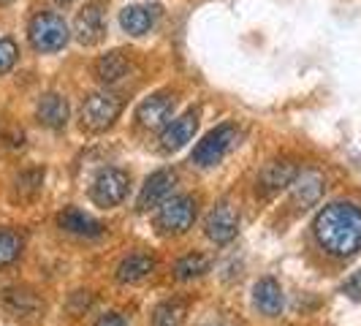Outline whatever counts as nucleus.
Segmentation results:
<instances>
[{
	"mask_svg": "<svg viewBox=\"0 0 361 326\" xmlns=\"http://www.w3.org/2000/svg\"><path fill=\"white\" fill-rule=\"evenodd\" d=\"M312 231L329 255L350 258L361 250V210L348 201H334L318 212Z\"/></svg>",
	"mask_w": 361,
	"mask_h": 326,
	"instance_id": "obj_1",
	"label": "nucleus"
},
{
	"mask_svg": "<svg viewBox=\"0 0 361 326\" xmlns=\"http://www.w3.org/2000/svg\"><path fill=\"white\" fill-rule=\"evenodd\" d=\"M174 185H177V174H174L171 169H161V171L149 174V177H147V182H145V188H142V193H139L136 207H139L142 212L161 207L163 201L171 196Z\"/></svg>",
	"mask_w": 361,
	"mask_h": 326,
	"instance_id": "obj_13",
	"label": "nucleus"
},
{
	"mask_svg": "<svg viewBox=\"0 0 361 326\" xmlns=\"http://www.w3.org/2000/svg\"><path fill=\"white\" fill-rule=\"evenodd\" d=\"M324 177L315 171V169H307V171H299L296 180L290 182V196H293V204L299 210H307L312 204H318V199L324 196Z\"/></svg>",
	"mask_w": 361,
	"mask_h": 326,
	"instance_id": "obj_14",
	"label": "nucleus"
},
{
	"mask_svg": "<svg viewBox=\"0 0 361 326\" xmlns=\"http://www.w3.org/2000/svg\"><path fill=\"white\" fill-rule=\"evenodd\" d=\"M161 14V3H136V6H126L120 11V25H123V30H126L128 36L142 38L158 25Z\"/></svg>",
	"mask_w": 361,
	"mask_h": 326,
	"instance_id": "obj_9",
	"label": "nucleus"
},
{
	"mask_svg": "<svg viewBox=\"0 0 361 326\" xmlns=\"http://www.w3.org/2000/svg\"><path fill=\"white\" fill-rule=\"evenodd\" d=\"M188 318L185 299H166L152 310V326H182Z\"/></svg>",
	"mask_w": 361,
	"mask_h": 326,
	"instance_id": "obj_21",
	"label": "nucleus"
},
{
	"mask_svg": "<svg viewBox=\"0 0 361 326\" xmlns=\"http://www.w3.org/2000/svg\"><path fill=\"white\" fill-rule=\"evenodd\" d=\"M63 3H68V0H63Z\"/></svg>",
	"mask_w": 361,
	"mask_h": 326,
	"instance_id": "obj_30",
	"label": "nucleus"
},
{
	"mask_svg": "<svg viewBox=\"0 0 361 326\" xmlns=\"http://www.w3.org/2000/svg\"><path fill=\"white\" fill-rule=\"evenodd\" d=\"M92 326H128V321L126 315H120V313H106V315H101Z\"/></svg>",
	"mask_w": 361,
	"mask_h": 326,
	"instance_id": "obj_27",
	"label": "nucleus"
},
{
	"mask_svg": "<svg viewBox=\"0 0 361 326\" xmlns=\"http://www.w3.org/2000/svg\"><path fill=\"white\" fill-rule=\"evenodd\" d=\"M199 215V204L193 196H169L158 207V229L163 234H185L188 229H193Z\"/></svg>",
	"mask_w": 361,
	"mask_h": 326,
	"instance_id": "obj_5",
	"label": "nucleus"
},
{
	"mask_svg": "<svg viewBox=\"0 0 361 326\" xmlns=\"http://www.w3.org/2000/svg\"><path fill=\"white\" fill-rule=\"evenodd\" d=\"M253 305L264 315L269 318H277L283 308H286V294H283V286L274 280V277H261L253 286Z\"/></svg>",
	"mask_w": 361,
	"mask_h": 326,
	"instance_id": "obj_15",
	"label": "nucleus"
},
{
	"mask_svg": "<svg viewBox=\"0 0 361 326\" xmlns=\"http://www.w3.org/2000/svg\"><path fill=\"white\" fill-rule=\"evenodd\" d=\"M299 174V166L293 161H271L264 166V171L258 174V182H255V191L264 196V199H271L274 193L290 188V182L296 180Z\"/></svg>",
	"mask_w": 361,
	"mask_h": 326,
	"instance_id": "obj_10",
	"label": "nucleus"
},
{
	"mask_svg": "<svg viewBox=\"0 0 361 326\" xmlns=\"http://www.w3.org/2000/svg\"><path fill=\"white\" fill-rule=\"evenodd\" d=\"M57 226H60L63 231H68V234L87 236V239H95V236L104 234V223L95 220L92 215H87V212H82V210H76V207L63 210V212L57 215Z\"/></svg>",
	"mask_w": 361,
	"mask_h": 326,
	"instance_id": "obj_19",
	"label": "nucleus"
},
{
	"mask_svg": "<svg viewBox=\"0 0 361 326\" xmlns=\"http://www.w3.org/2000/svg\"><path fill=\"white\" fill-rule=\"evenodd\" d=\"M236 145H239V128L231 126V123H223V126H217L215 131H209L199 145H196L190 161L196 163V166H201V169L215 166V163L223 161Z\"/></svg>",
	"mask_w": 361,
	"mask_h": 326,
	"instance_id": "obj_4",
	"label": "nucleus"
},
{
	"mask_svg": "<svg viewBox=\"0 0 361 326\" xmlns=\"http://www.w3.org/2000/svg\"><path fill=\"white\" fill-rule=\"evenodd\" d=\"M25 248L22 234H17L14 229H0V267L14 264Z\"/></svg>",
	"mask_w": 361,
	"mask_h": 326,
	"instance_id": "obj_23",
	"label": "nucleus"
},
{
	"mask_svg": "<svg viewBox=\"0 0 361 326\" xmlns=\"http://www.w3.org/2000/svg\"><path fill=\"white\" fill-rule=\"evenodd\" d=\"M343 294L348 299H353V302H361V270L353 272L348 280L343 283Z\"/></svg>",
	"mask_w": 361,
	"mask_h": 326,
	"instance_id": "obj_26",
	"label": "nucleus"
},
{
	"mask_svg": "<svg viewBox=\"0 0 361 326\" xmlns=\"http://www.w3.org/2000/svg\"><path fill=\"white\" fill-rule=\"evenodd\" d=\"M17 57H19V49L17 44H14V38H0V73L11 71L14 63H17Z\"/></svg>",
	"mask_w": 361,
	"mask_h": 326,
	"instance_id": "obj_25",
	"label": "nucleus"
},
{
	"mask_svg": "<svg viewBox=\"0 0 361 326\" xmlns=\"http://www.w3.org/2000/svg\"><path fill=\"white\" fill-rule=\"evenodd\" d=\"M73 36L82 47H95L106 36V17H104V3L90 0L79 8V14L73 19Z\"/></svg>",
	"mask_w": 361,
	"mask_h": 326,
	"instance_id": "obj_7",
	"label": "nucleus"
},
{
	"mask_svg": "<svg viewBox=\"0 0 361 326\" xmlns=\"http://www.w3.org/2000/svg\"><path fill=\"white\" fill-rule=\"evenodd\" d=\"M92 71H95V79L101 85H114V82H120L130 71V54L123 52V49H111V52L101 54L95 60Z\"/></svg>",
	"mask_w": 361,
	"mask_h": 326,
	"instance_id": "obj_18",
	"label": "nucleus"
},
{
	"mask_svg": "<svg viewBox=\"0 0 361 326\" xmlns=\"http://www.w3.org/2000/svg\"><path fill=\"white\" fill-rule=\"evenodd\" d=\"M204 231H207V236H209L212 242H217V245L231 242L236 236V231H239V212H236L234 204L220 201L215 210L209 212V217H207Z\"/></svg>",
	"mask_w": 361,
	"mask_h": 326,
	"instance_id": "obj_12",
	"label": "nucleus"
},
{
	"mask_svg": "<svg viewBox=\"0 0 361 326\" xmlns=\"http://www.w3.org/2000/svg\"><path fill=\"white\" fill-rule=\"evenodd\" d=\"M174 95L171 92H155L145 98L139 109H136V120L139 126L147 128V131H163V128L171 123V114H174Z\"/></svg>",
	"mask_w": 361,
	"mask_h": 326,
	"instance_id": "obj_8",
	"label": "nucleus"
},
{
	"mask_svg": "<svg viewBox=\"0 0 361 326\" xmlns=\"http://www.w3.org/2000/svg\"><path fill=\"white\" fill-rule=\"evenodd\" d=\"M27 38L36 52H60L68 44V25L54 11H38L27 25Z\"/></svg>",
	"mask_w": 361,
	"mask_h": 326,
	"instance_id": "obj_3",
	"label": "nucleus"
},
{
	"mask_svg": "<svg viewBox=\"0 0 361 326\" xmlns=\"http://www.w3.org/2000/svg\"><path fill=\"white\" fill-rule=\"evenodd\" d=\"M128 185H130L128 171L109 166L104 171H98V177L92 180L90 199L95 201L98 207H104V210L117 207V204H123V199L128 196Z\"/></svg>",
	"mask_w": 361,
	"mask_h": 326,
	"instance_id": "obj_6",
	"label": "nucleus"
},
{
	"mask_svg": "<svg viewBox=\"0 0 361 326\" xmlns=\"http://www.w3.org/2000/svg\"><path fill=\"white\" fill-rule=\"evenodd\" d=\"M196 131H199V109H188L185 114H180L177 120H171L169 126L163 128L161 150L163 152H177L188 142H193Z\"/></svg>",
	"mask_w": 361,
	"mask_h": 326,
	"instance_id": "obj_11",
	"label": "nucleus"
},
{
	"mask_svg": "<svg viewBox=\"0 0 361 326\" xmlns=\"http://www.w3.org/2000/svg\"><path fill=\"white\" fill-rule=\"evenodd\" d=\"M41 182H44V171L41 169H30V171H25V174L17 177V191L22 196H36L38 191H41Z\"/></svg>",
	"mask_w": 361,
	"mask_h": 326,
	"instance_id": "obj_24",
	"label": "nucleus"
},
{
	"mask_svg": "<svg viewBox=\"0 0 361 326\" xmlns=\"http://www.w3.org/2000/svg\"><path fill=\"white\" fill-rule=\"evenodd\" d=\"M201 326H231L228 321H223V318H209L207 324H201Z\"/></svg>",
	"mask_w": 361,
	"mask_h": 326,
	"instance_id": "obj_28",
	"label": "nucleus"
},
{
	"mask_svg": "<svg viewBox=\"0 0 361 326\" xmlns=\"http://www.w3.org/2000/svg\"><path fill=\"white\" fill-rule=\"evenodd\" d=\"M3 302H6V308L11 310L17 318L19 315H22V318H30V315H38V313L44 310L41 299L27 289H8L3 294Z\"/></svg>",
	"mask_w": 361,
	"mask_h": 326,
	"instance_id": "obj_20",
	"label": "nucleus"
},
{
	"mask_svg": "<svg viewBox=\"0 0 361 326\" xmlns=\"http://www.w3.org/2000/svg\"><path fill=\"white\" fill-rule=\"evenodd\" d=\"M3 3H11V0H0V6H3Z\"/></svg>",
	"mask_w": 361,
	"mask_h": 326,
	"instance_id": "obj_29",
	"label": "nucleus"
},
{
	"mask_svg": "<svg viewBox=\"0 0 361 326\" xmlns=\"http://www.w3.org/2000/svg\"><path fill=\"white\" fill-rule=\"evenodd\" d=\"M158 267V261L147 253H130L120 261V267L114 272V277L123 283V286H139L145 283L147 277H152V272Z\"/></svg>",
	"mask_w": 361,
	"mask_h": 326,
	"instance_id": "obj_16",
	"label": "nucleus"
},
{
	"mask_svg": "<svg viewBox=\"0 0 361 326\" xmlns=\"http://www.w3.org/2000/svg\"><path fill=\"white\" fill-rule=\"evenodd\" d=\"M123 104H126L123 95L114 90L90 92L82 104V111H79L82 128H87L90 133H101V131L111 128L114 120L120 117V111H123Z\"/></svg>",
	"mask_w": 361,
	"mask_h": 326,
	"instance_id": "obj_2",
	"label": "nucleus"
},
{
	"mask_svg": "<svg viewBox=\"0 0 361 326\" xmlns=\"http://www.w3.org/2000/svg\"><path fill=\"white\" fill-rule=\"evenodd\" d=\"M38 123L49 131H63L68 126V101L60 92H47L36 107Z\"/></svg>",
	"mask_w": 361,
	"mask_h": 326,
	"instance_id": "obj_17",
	"label": "nucleus"
},
{
	"mask_svg": "<svg viewBox=\"0 0 361 326\" xmlns=\"http://www.w3.org/2000/svg\"><path fill=\"white\" fill-rule=\"evenodd\" d=\"M204 272H209V258L204 253H188L174 264V274L180 280H193V277H201Z\"/></svg>",
	"mask_w": 361,
	"mask_h": 326,
	"instance_id": "obj_22",
	"label": "nucleus"
}]
</instances>
